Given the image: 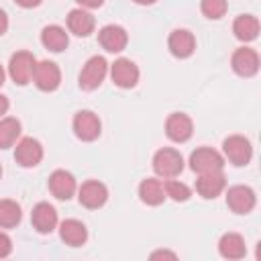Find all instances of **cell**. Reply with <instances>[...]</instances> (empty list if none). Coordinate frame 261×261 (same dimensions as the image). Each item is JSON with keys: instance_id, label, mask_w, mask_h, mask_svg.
Here are the masks:
<instances>
[{"instance_id": "cell-3", "label": "cell", "mask_w": 261, "mask_h": 261, "mask_svg": "<svg viewBox=\"0 0 261 261\" xmlns=\"http://www.w3.org/2000/svg\"><path fill=\"white\" fill-rule=\"evenodd\" d=\"M222 151H224V157L237 165V167H243L251 161L253 157V145L247 137L243 135H230L222 141Z\"/></svg>"}, {"instance_id": "cell-36", "label": "cell", "mask_w": 261, "mask_h": 261, "mask_svg": "<svg viewBox=\"0 0 261 261\" xmlns=\"http://www.w3.org/2000/svg\"><path fill=\"white\" fill-rule=\"evenodd\" d=\"M4 77H6V73H4V67L0 65V86L4 84Z\"/></svg>"}, {"instance_id": "cell-10", "label": "cell", "mask_w": 261, "mask_h": 261, "mask_svg": "<svg viewBox=\"0 0 261 261\" xmlns=\"http://www.w3.org/2000/svg\"><path fill=\"white\" fill-rule=\"evenodd\" d=\"M257 204V194L249 186H232L226 192V206L234 214H249Z\"/></svg>"}, {"instance_id": "cell-29", "label": "cell", "mask_w": 261, "mask_h": 261, "mask_svg": "<svg viewBox=\"0 0 261 261\" xmlns=\"http://www.w3.org/2000/svg\"><path fill=\"white\" fill-rule=\"evenodd\" d=\"M10 253H12V241H10V237L6 232L0 230V259L8 257Z\"/></svg>"}, {"instance_id": "cell-26", "label": "cell", "mask_w": 261, "mask_h": 261, "mask_svg": "<svg viewBox=\"0 0 261 261\" xmlns=\"http://www.w3.org/2000/svg\"><path fill=\"white\" fill-rule=\"evenodd\" d=\"M22 218L20 206L14 200H0V228H14Z\"/></svg>"}, {"instance_id": "cell-8", "label": "cell", "mask_w": 261, "mask_h": 261, "mask_svg": "<svg viewBox=\"0 0 261 261\" xmlns=\"http://www.w3.org/2000/svg\"><path fill=\"white\" fill-rule=\"evenodd\" d=\"M139 67L135 61L126 59V57H118L112 65H110V77L114 82V86L122 88V90H130L137 86L139 82Z\"/></svg>"}, {"instance_id": "cell-31", "label": "cell", "mask_w": 261, "mask_h": 261, "mask_svg": "<svg viewBox=\"0 0 261 261\" xmlns=\"http://www.w3.org/2000/svg\"><path fill=\"white\" fill-rule=\"evenodd\" d=\"M6 31H8V16H6V12L0 8V37H2Z\"/></svg>"}, {"instance_id": "cell-33", "label": "cell", "mask_w": 261, "mask_h": 261, "mask_svg": "<svg viewBox=\"0 0 261 261\" xmlns=\"http://www.w3.org/2000/svg\"><path fill=\"white\" fill-rule=\"evenodd\" d=\"M159 257H169V259H175L177 255H175V253H171V251H155V253H151V259H159Z\"/></svg>"}, {"instance_id": "cell-18", "label": "cell", "mask_w": 261, "mask_h": 261, "mask_svg": "<svg viewBox=\"0 0 261 261\" xmlns=\"http://www.w3.org/2000/svg\"><path fill=\"white\" fill-rule=\"evenodd\" d=\"M226 188V179L222 171H210V173H200L196 179V192L204 200H214L216 196L222 194Z\"/></svg>"}, {"instance_id": "cell-37", "label": "cell", "mask_w": 261, "mask_h": 261, "mask_svg": "<svg viewBox=\"0 0 261 261\" xmlns=\"http://www.w3.org/2000/svg\"><path fill=\"white\" fill-rule=\"evenodd\" d=\"M0 177H2V165H0Z\"/></svg>"}, {"instance_id": "cell-32", "label": "cell", "mask_w": 261, "mask_h": 261, "mask_svg": "<svg viewBox=\"0 0 261 261\" xmlns=\"http://www.w3.org/2000/svg\"><path fill=\"white\" fill-rule=\"evenodd\" d=\"M20 8H35V6H39L41 4V0H14Z\"/></svg>"}, {"instance_id": "cell-24", "label": "cell", "mask_w": 261, "mask_h": 261, "mask_svg": "<svg viewBox=\"0 0 261 261\" xmlns=\"http://www.w3.org/2000/svg\"><path fill=\"white\" fill-rule=\"evenodd\" d=\"M139 198L147 206H159V204H163V200H165L163 184L159 179H155V177L143 179L139 184Z\"/></svg>"}, {"instance_id": "cell-1", "label": "cell", "mask_w": 261, "mask_h": 261, "mask_svg": "<svg viewBox=\"0 0 261 261\" xmlns=\"http://www.w3.org/2000/svg\"><path fill=\"white\" fill-rule=\"evenodd\" d=\"M153 169L159 177L169 179V177H177L184 169V157L177 149L171 147H163L153 155Z\"/></svg>"}, {"instance_id": "cell-23", "label": "cell", "mask_w": 261, "mask_h": 261, "mask_svg": "<svg viewBox=\"0 0 261 261\" xmlns=\"http://www.w3.org/2000/svg\"><path fill=\"white\" fill-rule=\"evenodd\" d=\"M232 33L243 43L255 41L257 35H259V20H257V16H253V14H239L234 18V22H232Z\"/></svg>"}, {"instance_id": "cell-13", "label": "cell", "mask_w": 261, "mask_h": 261, "mask_svg": "<svg viewBox=\"0 0 261 261\" xmlns=\"http://www.w3.org/2000/svg\"><path fill=\"white\" fill-rule=\"evenodd\" d=\"M194 133V122L184 112H171L165 120V135L173 143H186Z\"/></svg>"}, {"instance_id": "cell-20", "label": "cell", "mask_w": 261, "mask_h": 261, "mask_svg": "<svg viewBox=\"0 0 261 261\" xmlns=\"http://www.w3.org/2000/svg\"><path fill=\"white\" fill-rule=\"evenodd\" d=\"M94 27H96V20L88 10H84V8L69 10V14H67L69 33H73L75 37H88V35L94 33Z\"/></svg>"}, {"instance_id": "cell-27", "label": "cell", "mask_w": 261, "mask_h": 261, "mask_svg": "<svg viewBox=\"0 0 261 261\" xmlns=\"http://www.w3.org/2000/svg\"><path fill=\"white\" fill-rule=\"evenodd\" d=\"M163 190H165V198H171L173 202H186V200H190V196H192V190H190L184 181L173 179V177H169V179L163 184Z\"/></svg>"}, {"instance_id": "cell-22", "label": "cell", "mask_w": 261, "mask_h": 261, "mask_svg": "<svg viewBox=\"0 0 261 261\" xmlns=\"http://www.w3.org/2000/svg\"><path fill=\"white\" fill-rule=\"evenodd\" d=\"M41 43H43L45 49H49L53 53H61L69 45V37H67V33H65L63 27H59V24H47L41 31Z\"/></svg>"}, {"instance_id": "cell-7", "label": "cell", "mask_w": 261, "mask_h": 261, "mask_svg": "<svg viewBox=\"0 0 261 261\" xmlns=\"http://www.w3.org/2000/svg\"><path fill=\"white\" fill-rule=\"evenodd\" d=\"M73 133L80 141H86V143H92L100 137L102 133V122L98 118V114H94L92 110H80L75 116H73Z\"/></svg>"}, {"instance_id": "cell-12", "label": "cell", "mask_w": 261, "mask_h": 261, "mask_svg": "<svg viewBox=\"0 0 261 261\" xmlns=\"http://www.w3.org/2000/svg\"><path fill=\"white\" fill-rule=\"evenodd\" d=\"M14 159L20 167H35L43 159V145L33 137L20 139L14 147Z\"/></svg>"}, {"instance_id": "cell-19", "label": "cell", "mask_w": 261, "mask_h": 261, "mask_svg": "<svg viewBox=\"0 0 261 261\" xmlns=\"http://www.w3.org/2000/svg\"><path fill=\"white\" fill-rule=\"evenodd\" d=\"M59 237L65 245L69 247H82L88 241V228L82 220L75 218H67L59 224Z\"/></svg>"}, {"instance_id": "cell-4", "label": "cell", "mask_w": 261, "mask_h": 261, "mask_svg": "<svg viewBox=\"0 0 261 261\" xmlns=\"http://www.w3.org/2000/svg\"><path fill=\"white\" fill-rule=\"evenodd\" d=\"M106 73H108V63H106V59H104L102 55L90 57V59L84 63L82 71H80V88L86 90V92L96 90V88L104 82Z\"/></svg>"}, {"instance_id": "cell-34", "label": "cell", "mask_w": 261, "mask_h": 261, "mask_svg": "<svg viewBox=\"0 0 261 261\" xmlns=\"http://www.w3.org/2000/svg\"><path fill=\"white\" fill-rule=\"evenodd\" d=\"M8 106H10V102H8V98L0 94V118H2V116H4L6 112H8Z\"/></svg>"}, {"instance_id": "cell-17", "label": "cell", "mask_w": 261, "mask_h": 261, "mask_svg": "<svg viewBox=\"0 0 261 261\" xmlns=\"http://www.w3.org/2000/svg\"><path fill=\"white\" fill-rule=\"evenodd\" d=\"M77 190L75 177L65 171V169H55L49 175V192L57 198V200H69Z\"/></svg>"}, {"instance_id": "cell-11", "label": "cell", "mask_w": 261, "mask_h": 261, "mask_svg": "<svg viewBox=\"0 0 261 261\" xmlns=\"http://www.w3.org/2000/svg\"><path fill=\"white\" fill-rule=\"evenodd\" d=\"M230 65L237 75L253 77L259 71V53L251 47H239L230 57Z\"/></svg>"}, {"instance_id": "cell-2", "label": "cell", "mask_w": 261, "mask_h": 261, "mask_svg": "<svg viewBox=\"0 0 261 261\" xmlns=\"http://www.w3.org/2000/svg\"><path fill=\"white\" fill-rule=\"evenodd\" d=\"M35 65H37V59L31 51H16L8 61V75L12 77L14 84L27 86L29 82H33Z\"/></svg>"}, {"instance_id": "cell-30", "label": "cell", "mask_w": 261, "mask_h": 261, "mask_svg": "<svg viewBox=\"0 0 261 261\" xmlns=\"http://www.w3.org/2000/svg\"><path fill=\"white\" fill-rule=\"evenodd\" d=\"M82 8H100L104 4V0H75Z\"/></svg>"}, {"instance_id": "cell-35", "label": "cell", "mask_w": 261, "mask_h": 261, "mask_svg": "<svg viewBox=\"0 0 261 261\" xmlns=\"http://www.w3.org/2000/svg\"><path fill=\"white\" fill-rule=\"evenodd\" d=\"M133 2H137V4H143V6H149V4H153V2H157V0H133Z\"/></svg>"}, {"instance_id": "cell-16", "label": "cell", "mask_w": 261, "mask_h": 261, "mask_svg": "<svg viewBox=\"0 0 261 261\" xmlns=\"http://www.w3.org/2000/svg\"><path fill=\"white\" fill-rule=\"evenodd\" d=\"M98 41L108 53H120L128 43V35L120 24H106L100 29Z\"/></svg>"}, {"instance_id": "cell-6", "label": "cell", "mask_w": 261, "mask_h": 261, "mask_svg": "<svg viewBox=\"0 0 261 261\" xmlns=\"http://www.w3.org/2000/svg\"><path fill=\"white\" fill-rule=\"evenodd\" d=\"M33 82H35V86L41 92L57 90L59 84H61V69H59V65L55 61H49V59L37 61L35 71H33Z\"/></svg>"}, {"instance_id": "cell-28", "label": "cell", "mask_w": 261, "mask_h": 261, "mask_svg": "<svg viewBox=\"0 0 261 261\" xmlns=\"http://www.w3.org/2000/svg\"><path fill=\"white\" fill-rule=\"evenodd\" d=\"M200 10L206 18L210 20H218L226 14L228 10V0H202L200 2Z\"/></svg>"}, {"instance_id": "cell-25", "label": "cell", "mask_w": 261, "mask_h": 261, "mask_svg": "<svg viewBox=\"0 0 261 261\" xmlns=\"http://www.w3.org/2000/svg\"><path fill=\"white\" fill-rule=\"evenodd\" d=\"M20 137V122L14 116L0 118V149H8Z\"/></svg>"}, {"instance_id": "cell-21", "label": "cell", "mask_w": 261, "mask_h": 261, "mask_svg": "<svg viewBox=\"0 0 261 261\" xmlns=\"http://www.w3.org/2000/svg\"><path fill=\"white\" fill-rule=\"evenodd\" d=\"M218 253L224 259H243L247 255L245 239L239 232H224L218 241Z\"/></svg>"}, {"instance_id": "cell-9", "label": "cell", "mask_w": 261, "mask_h": 261, "mask_svg": "<svg viewBox=\"0 0 261 261\" xmlns=\"http://www.w3.org/2000/svg\"><path fill=\"white\" fill-rule=\"evenodd\" d=\"M77 200L84 208H90V210H96V208H102L108 200V188L98 181V179H88L80 186L77 190Z\"/></svg>"}, {"instance_id": "cell-15", "label": "cell", "mask_w": 261, "mask_h": 261, "mask_svg": "<svg viewBox=\"0 0 261 261\" xmlns=\"http://www.w3.org/2000/svg\"><path fill=\"white\" fill-rule=\"evenodd\" d=\"M167 47L169 53L177 59H188L194 51H196V39L188 29H175L169 33L167 39Z\"/></svg>"}, {"instance_id": "cell-5", "label": "cell", "mask_w": 261, "mask_h": 261, "mask_svg": "<svg viewBox=\"0 0 261 261\" xmlns=\"http://www.w3.org/2000/svg\"><path fill=\"white\" fill-rule=\"evenodd\" d=\"M190 167L198 175L200 173H210V171H222L224 157L212 147H198L190 155Z\"/></svg>"}, {"instance_id": "cell-14", "label": "cell", "mask_w": 261, "mask_h": 261, "mask_svg": "<svg viewBox=\"0 0 261 261\" xmlns=\"http://www.w3.org/2000/svg\"><path fill=\"white\" fill-rule=\"evenodd\" d=\"M59 218H57V210L49 204V202H39L33 212H31V224L37 232L41 234H49L55 230Z\"/></svg>"}]
</instances>
